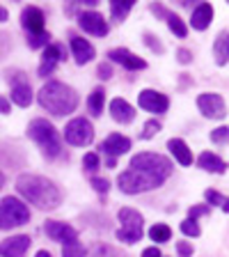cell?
<instances>
[{
  "label": "cell",
  "instance_id": "obj_17",
  "mask_svg": "<svg viewBox=\"0 0 229 257\" xmlns=\"http://www.w3.org/2000/svg\"><path fill=\"white\" fill-rule=\"evenodd\" d=\"M71 53H74V60H76V64H87V62H92L94 60V55H96V51H94V46H92L87 39H83V37H71Z\"/></svg>",
  "mask_w": 229,
  "mask_h": 257
},
{
  "label": "cell",
  "instance_id": "obj_8",
  "mask_svg": "<svg viewBox=\"0 0 229 257\" xmlns=\"http://www.w3.org/2000/svg\"><path fill=\"white\" fill-rule=\"evenodd\" d=\"M197 108L204 117L211 119H224L227 115V106H224V99L215 92H204L197 96Z\"/></svg>",
  "mask_w": 229,
  "mask_h": 257
},
{
  "label": "cell",
  "instance_id": "obj_34",
  "mask_svg": "<svg viewBox=\"0 0 229 257\" xmlns=\"http://www.w3.org/2000/svg\"><path fill=\"white\" fill-rule=\"evenodd\" d=\"M83 168H85L87 172H94L96 168H99V156H96L94 152L85 154V156H83Z\"/></svg>",
  "mask_w": 229,
  "mask_h": 257
},
{
  "label": "cell",
  "instance_id": "obj_27",
  "mask_svg": "<svg viewBox=\"0 0 229 257\" xmlns=\"http://www.w3.org/2000/svg\"><path fill=\"white\" fill-rule=\"evenodd\" d=\"M204 198H206L208 204H218V207L222 209L224 214H229V198H227V195H222V193L213 191V188H208V191L204 193Z\"/></svg>",
  "mask_w": 229,
  "mask_h": 257
},
{
  "label": "cell",
  "instance_id": "obj_3",
  "mask_svg": "<svg viewBox=\"0 0 229 257\" xmlns=\"http://www.w3.org/2000/svg\"><path fill=\"white\" fill-rule=\"evenodd\" d=\"M37 99L44 110L51 112L53 117H64V115H69L78 108V92L74 87L60 83V80H48L39 90Z\"/></svg>",
  "mask_w": 229,
  "mask_h": 257
},
{
  "label": "cell",
  "instance_id": "obj_36",
  "mask_svg": "<svg viewBox=\"0 0 229 257\" xmlns=\"http://www.w3.org/2000/svg\"><path fill=\"white\" fill-rule=\"evenodd\" d=\"M211 140L213 143H227L229 140V126H218L215 131H211Z\"/></svg>",
  "mask_w": 229,
  "mask_h": 257
},
{
  "label": "cell",
  "instance_id": "obj_19",
  "mask_svg": "<svg viewBox=\"0 0 229 257\" xmlns=\"http://www.w3.org/2000/svg\"><path fill=\"white\" fill-rule=\"evenodd\" d=\"M213 19V7L208 3H199L195 10H192V16H190V23L195 30H206L208 23Z\"/></svg>",
  "mask_w": 229,
  "mask_h": 257
},
{
  "label": "cell",
  "instance_id": "obj_28",
  "mask_svg": "<svg viewBox=\"0 0 229 257\" xmlns=\"http://www.w3.org/2000/svg\"><path fill=\"white\" fill-rule=\"evenodd\" d=\"M165 19H167V28L174 32L176 37H181V39L186 37V35H188V28H186V23H183L179 16H176V14H170V12H167Z\"/></svg>",
  "mask_w": 229,
  "mask_h": 257
},
{
  "label": "cell",
  "instance_id": "obj_32",
  "mask_svg": "<svg viewBox=\"0 0 229 257\" xmlns=\"http://www.w3.org/2000/svg\"><path fill=\"white\" fill-rule=\"evenodd\" d=\"M181 232L186 236H199L202 234V230H199V225H197V220H190V218H186L181 223Z\"/></svg>",
  "mask_w": 229,
  "mask_h": 257
},
{
  "label": "cell",
  "instance_id": "obj_10",
  "mask_svg": "<svg viewBox=\"0 0 229 257\" xmlns=\"http://www.w3.org/2000/svg\"><path fill=\"white\" fill-rule=\"evenodd\" d=\"M138 103H140V108L156 112V115H163L170 108V99L163 92H156V90H142L138 96Z\"/></svg>",
  "mask_w": 229,
  "mask_h": 257
},
{
  "label": "cell",
  "instance_id": "obj_11",
  "mask_svg": "<svg viewBox=\"0 0 229 257\" xmlns=\"http://www.w3.org/2000/svg\"><path fill=\"white\" fill-rule=\"evenodd\" d=\"M78 26L85 32L94 35V37H106L108 35V23L99 12H80L78 14Z\"/></svg>",
  "mask_w": 229,
  "mask_h": 257
},
{
  "label": "cell",
  "instance_id": "obj_16",
  "mask_svg": "<svg viewBox=\"0 0 229 257\" xmlns=\"http://www.w3.org/2000/svg\"><path fill=\"white\" fill-rule=\"evenodd\" d=\"M131 150V140L126 136H119V134H112L108 136L106 140L101 143V152L108 156V159H115V156H122Z\"/></svg>",
  "mask_w": 229,
  "mask_h": 257
},
{
  "label": "cell",
  "instance_id": "obj_12",
  "mask_svg": "<svg viewBox=\"0 0 229 257\" xmlns=\"http://www.w3.org/2000/svg\"><path fill=\"white\" fill-rule=\"evenodd\" d=\"M44 230H46V234L53 241H60V243H64V246L78 241V232H76V227H71V225H67V223H60V220H46Z\"/></svg>",
  "mask_w": 229,
  "mask_h": 257
},
{
  "label": "cell",
  "instance_id": "obj_5",
  "mask_svg": "<svg viewBox=\"0 0 229 257\" xmlns=\"http://www.w3.org/2000/svg\"><path fill=\"white\" fill-rule=\"evenodd\" d=\"M30 220V209L19 198H3L0 200V230L19 227Z\"/></svg>",
  "mask_w": 229,
  "mask_h": 257
},
{
  "label": "cell",
  "instance_id": "obj_44",
  "mask_svg": "<svg viewBox=\"0 0 229 257\" xmlns=\"http://www.w3.org/2000/svg\"><path fill=\"white\" fill-rule=\"evenodd\" d=\"M35 257H51V252H48V250H39Z\"/></svg>",
  "mask_w": 229,
  "mask_h": 257
},
{
  "label": "cell",
  "instance_id": "obj_37",
  "mask_svg": "<svg viewBox=\"0 0 229 257\" xmlns=\"http://www.w3.org/2000/svg\"><path fill=\"white\" fill-rule=\"evenodd\" d=\"M90 184H92V188H94L96 193H108V188H110L108 179H103V177H92Z\"/></svg>",
  "mask_w": 229,
  "mask_h": 257
},
{
  "label": "cell",
  "instance_id": "obj_23",
  "mask_svg": "<svg viewBox=\"0 0 229 257\" xmlns=\"http://www.w3.org/2000/svg\"><path fill=\"white\" fill-rule=\"evenodd\" d=\"M213 53H215V62L222 67V64H227L229 60V32L222 30L218 35V39H215L213 44Z\"/></svg>",
  "mask_w": 229,
  "mask_h": 257
},
{
  "label": "cell",
  "instance_id": "obj_33",
  "mask_svg": "<svg viewBox=\"0 0 229 257\" xmlns=\"http://www.w3.org/2000/svg\"><path fill=\"white\" fill-rule=\"evenodd\" d=\"M158 131H160V122H158V119H149V122L144 124V131H142V136H140V138L149 140V138H154Z\"/></svg>",
  "mask_w": 229,
  "mask_h": 257
},
{
  "label": "cell",
  "instance_id": "obj_40",
  "mask_svg": "<svg viewBox=\"0 0 229 257\" xmlns=\"http://www.w3.org/2000/svg\"><path fill=\"white\" fill-rule=\"evenodd\" d=\"M176 55H179V62H181V64H188L192 60V53H190V51H186V48H179V53H176Z\"/></svg>",
  "mask_w": 229,
  "mask_h": 257
},
{
  "label": "cell",
  "instance_id": "obj_25",
  "mask_svg": "<svg viewBox=\"0 0 229 257\" xmlns=\"http://www.w3.org/2000/svg\"><path fill=\"white\" fill-rule=\"evenodd\" d=\"M133 0H112L110 3V14H112V19L117 23H122L124 19L128 16V12L133 10Z\"/></svg>",
  "mask_w": 229,
  "mask_h": 257
},
{
  "label": "cell",
  "instance_id": "obj_13",
  "mask_svg": "<svg viewBox=\"0 0 229 257\" xmlns=\"http://www.w3.org/2000/svg\"><path fill=\"white\" fill-rule=\"evenodd\" d=\"M108 60L122 64L124 69H128V71H140L147 67V62L142 58H138V55H133L128 48H112V51H108Z\"/></svg>",
  "mask_w": 229,
  "mask_h": 257
},
{
  "label": "cell",
  "instance_id": "obj_39",
  "mask_svg": "<svg viewBox=\"0 0 229 257\" xmlns=\"http://www.w3.org/2000/svg\"><path fill=\"white\" fill-rule=\"evenodd\" d=\"M99 78H103V80L112 78V69H110V64H108V62L99 64Z\"/></svg>",
  "mask_w": 229,
  "mask_h": 257
},
{
  "label": "cell",
  "instance_id": "obj_41",
  "mask_svg": "<svg viewBox=\"0 0 229 257\" xmlns=\"http://www.w3.org/2000/svg\"><path fill=\"white\" fill-rule=\"evenodd\" d=\"M142 257H163V252H160L156 246H151V248H144V250H142Z\"/></svg>",
  "mask_w": 229,
  "mask_h": 257
},
{
  "label": "cell",
  "instance_id": "obj_30",
  "mask_svg": "<svg viewBox=\"0 0 229 257\" xmlns=\"http://www.w3.org/2000/svg\"><path fill=\"white\" fill-rule=\"evenodd\" d=\"M62 257H85V248L80 246L78 241L62 246Z\"/></svg>",
  "mask_w": 229,
  "mask_h": 257
},
{
  "label": "cell",
  "instance_id": "obj_20",
  "mask_svg": "<svg viewBox=\"0 0 229 257\" xmlns=\"http://www.w3.org/2000/svg\"><path fill=\"white\" fill-rule=\"evenodd\" d=\"M197 166L206 172H215V175H222L227 170V163L218 154H213V152H202L197 159Z\"/></svg>",
  "mask_w": 229,
  "mask_h": 257
},
{
  "label": "cell",
  "instance_id": "obj_45",
  "mask_svg": "<svg viewBox=\"0 0 229 257\" xmlns=\"http://www.w3.org/2000/svg\"><path fill=\"white\" fill-rule=\"evenodd\" d=\"M5 186V175H3V172H0V188Z\"/></svg>",
  "mask_w": 229,
  "mask_h": 257
},
{
  "label": "cell",
  "instance_id": "obj_26",
  "mask_svg": "<svg viewBox=\"0 0 229 257\" xmlns=\"http://www.w3.org/2000/svg\"><path fill=\"white\" fill-rule=\"evenodd\" d=\"M149 236H151V241H156V243H165V241L172 239V230L165 223H156L149 230Z\"/></svg>",
  "mask_w": 229,
  "mask_h": 257
},
{
  "label": "cell",
  "instance_id": "obj_31",
  "mask_svg": "<svg viewBox=\"0 0 229 257\" xmlns=\"http://www.w3.org/2000/svg\"><path fill=\"white\" fill-rule=\"evenodd\" d=\"M144 44H147V46H149L154 53H158V55L165 53V46H163V44L158 42V37H154L151 32H144Z\"/></svg>",
  "mask_w": 229,
  "mask_h": 257
},
{
  "label": "cell",
  "instance_id": "obj_14",
  "mask_svg": "<svg viewBox=\"0 0 229 257\" xmlns=\"http://www.w3.org/2000/svg\"><path fill=\"white\" fill-rule=\"evenodd\" d=\"M30 236L28 234H16V236H10L0 243V257H23L30 248Z\"/></svg>",
  "mask_w": 229,
  "mask_h": 257
},
{
  "label": "cell",
  "instance_id": "obj_1",
  "mask_svg": "<svg viewBox=\"0 0 229 257\" xmlns=\"http://www.w3.org/2000/svg\"><path fill=\"white\" fill-rule=\"evenodd\" d=\"M170 175V159L160 154H151V152H142V154H135L128 163V170H124L117 177V186L119 191L128 193V195H138V193H147L163 186Z\"/></svg>",
  "mask_w": 229,
  "mask_h": 257
},
{
  "label": "cell",
  "instance_id": "obj_4",
  "mask_svg": "<svg viewBox=\"0 0 229 257\" xmlns=\"http://www.w3.org/2000/svg\"><path fill=\"white\" fill-rule=\"evenodd\" d=\"M28 136L42 147L46 159H55V156H60V152H62L58 128L51 122H46V119H42V117L32 119V122L28 124Z\"/></svg>",
  "mask_w": 229,
  "mask_h": 257
},
{
  "label": "cell",
  "instance_id": "obj_2",
  "mask_svg": "<svg viewBox=\"0 0 229 257\" xmlns=\"http://www.w3.org/2000/svg\"><path fill=\"white\" fill-rule=\"evenodd\" d=\"M16 191L21 193L30 204H35L37 209H44V211L58 209L60 202H62L60 188L51 179L39 175H21L16 179Z\"/></svg>",
  "mask_w": 229,
  "mask_h": 257
},
{
  "label": "cell",
  "instance_id": "obj_7",
  "mask_svg": "<svg viewBox=\"0 0 229 257\" xmlns=\"http://www.w3.org/2000/svg\"><path fill=\"white\" fill-rule=\"evenodd\" d=\"M64 140L74 147H85L94 140V126L85 117H74L64 126Z\"/></svg>",
  "mask_w": 229,
  "mask_h": 257
},
{
  "label": "cell",
  "instance_id": "obj_9",
  "mask_svg": "<svg viewBox=\"0 0 229 257\" xmlns=\"http://www.w3.org/2000/svg\"><path fill=\"white\" fill-rule=\"evenodd\" d=\"M64 46L62 44H48L46 48H44V55H42V64H39V76L42 78H46V76H51L55 71V67H58L60 62L64 60Z\"/></svg>",
  "mask_w": 229,
  "mask_h": 257
},
{
  "label": "cell",
  "instance_id": "obj_29",
  "mask_svg": "<svg viewBox=\"0 0 229 257\" xmlns=\"http://www.w3.org/2000/svg\"><path fill=\"white\" fill-rule=\"evenodd\" d=\"M48 42H51V35H48L46 30L39 32V35H30V37H28V46L30 48H42V46L46 48Z\"/></svg>",
  "mask_w": 229,
  "mask_h": 257
},
{
  "label": "cell",
  "instance_id": "obj_42",
  "mask_svg": "<svg viewBox=\"0 0 229 257\" xmlns=\"http://www.w3.org/2000/svg\"><path fill=\"white\" fill-rule=\"evenodd\" d=\"M0 112H3V115H7V112H10V101H7L5 96H0Z\"/></svg>",
  "mask_w": 229,
  "mask_h": 257
},
{
  "label": "cell",
  "instance_id": "obj_6",
  "mask_svg": "<svg viewBox=\"0 0 229 257\" xmlns=\"http://www.w3.org/2000/svg\"><path fill=\"white\" fill-rule=\"evenodd\" d=\"M119 230H117V241L124 243H138L142 239V214H138L135 209L124 207L119 209Z\"/></svg>",
  "mask_w": 229,
  "mask_h": 257
},
{
  "label": "cell",
  "instance_id": "obj_24",
  "mask_svg": "<svg viewBox=\"0 0 229 257\" xmlns=\"http://www.w3.org/2000/svg\"><path fill=\"white\" fill-rule=\"evenodd\" d=\"M103 106H106V90L99 85V87L92 90L90 99H87V108H90V112L94 115V117H99V115L103 112Z\"/></svg>",
  "mask_w": 229,
  "mask_h": 257
},
{
  "label": "cell",
  "instance_id": "obj_43",
  "mask_svg": "<svg viewBox=\"0 0 229 257\" xmlns=\"http://www.w3.org/2000/svg\"><path fill=\"white\" fill-rule=\"evenodd\" d=\"M7 16H10V14H7V10H5L3 5H0V23H5V21H7Z\"/></svg>",
  "mask_w": 229,
  "mask_h": 257
},
{
  "label": "cell",
  "instance_id": "obj_18",
  "mask_svg": "<svg viewBox=\"0 0 229 257\" xmlns=\"http://www.w3.org/2000/svg\"><path fill=\"white\" fill-rule=\"evenodd\" d=\"M110 115L115 122L119 124H131L135 119V108L126 101V99H112L110 101Z\"/></svg>",
  "mask_w": 229,
  "mask_h": 257
},
{
  "label": "cell",
  "instance_id": "obj_21",
  "mask_svg": "<svg viewBox=\"0 0 229 257\" xmlns=\"http://www.w3.org/2000/svg\"><path fill=\"white\" fill-rule=\"evenodd\" d=\"M167 150L174 154V159L179 161L181 166H190V163H192V154H190V150H188V145L183 143L181 138L167 140Z\"/></svg>",
  "mask_w": 229,
  "mask_h": 257
},
{
  "label": "cell",
  "instance_id": "obj_35",
  "mask_svg": "<svg viewBox=\"0 0 229 257\" xmlns=\"http://www.w3.org/2000/svg\"><path fill=\"white\" fill-rule=\"evenodd\" d=\"M208 211H211V207H208V204H197V207H190V209H188V218H190V220H197L199 216H206Z\"/></svg>",
  "mask_w": 229,
  "mask_h": 257
},
{
  "label": "cell",
  "instance_id": "obj_38",
  "mask_svg": "<svg viewBox=\"0 0 229 257\" xmlns=\"http://www.w3.org/2000/svg\"><path fill=\"white\" fill-rule=\"evenodd\" d=\"M176 250H179V255L181 257H190L192 255V246L190 243H186V241H179V243H176Z\"/></svg>",
  "mask_w": 229,
  "mask_h": 257
},
{
  "label": "cell",
  "instance_id": "obj_15",
  "mask_svg": "<svg viewBox=\"0 0 229 257\" xmlns=\"http://www.w3.org/2000/svg\"><path fill=\"white\" fill-rule=\"evenodd\" d=\"M44 12L39 10V7H23L21 12V26L26 28L30 35H39V32H44Z\"/></svg>",
  "mask_w": 229,
  "mask_h": 257
},
{
  "label": "cell",
  "instance_id": "obj_22",
  "mask_svg": "<svg viewBox=\"0 0 229 257\" xmlns=\"http://www.w3.org/2000/svg\"><path fill=\"white\" fill-rule=\"evenodd\" d=\"M12 101L16 103V106L21 108H28L32 103V90L28 83H14V87H12Z\"/></svg>",
  "mask_w": 229,
  "mask_h": 257
}]
</instances>
